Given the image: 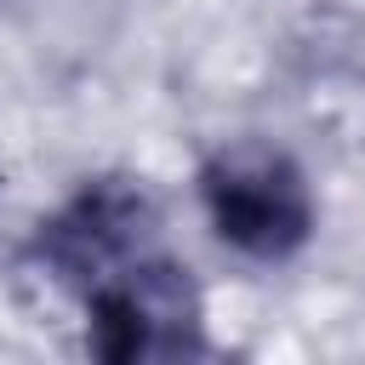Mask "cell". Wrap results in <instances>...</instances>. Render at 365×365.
Wrapping results in <instances>:
<instances>
[{
    "mask_svg": "<svg viewBox=\"0 0 365 365\" xmlns=\"http://www.w3.org/2000/svg\"><path fill=\"white\" fill-rule=\"evenodd\" d=\"M200 211L211 234L262 268H279L308 251L319 228V200L302 171V160L274 137H234L217 143L194 177Z\"/></svg>",
    "mask_w": 365,
    "mask_h": 365,
    "instance_id": "6da1fadb",
    "label": "cell"
},
{
    "mask_svg": "<svg viewBox=\"0 0 365 365\" xmlns=\"http://www.w3.org/2000/svg\"><path fill=\"white\" fill-rule=\"evenodd\" d=\"M165 228L160 194L137 171H97L74 182L29 234V262L68 297H86L131 257L154 251Z\"/></svg>",
    "mask_w": 365,
    "mask_h": 365,
    "instance_id": "7a4b0ae2",
    "label": "cell"
},
{
    "mask_svg": "<svg viewBox=\"0 0 365 365\" xmlns=\"http://www.w3.org/2000/svg\"><path fill=\"white\" fill-rule=\"evenodd\" d=\"M80 302H86V348L103 365H154V359L211 354L205 291L194 268L160 245L114 268Z\"/></svg>",
    "mask_w": 365,
    "mask_h": 365,
    "instance_id": "3957f363",
    "label": "cell"
}]
</instances>
